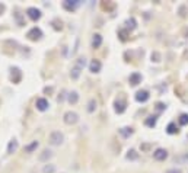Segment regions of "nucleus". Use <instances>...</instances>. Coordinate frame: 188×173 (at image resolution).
<instances>
[{"mask_svg": "<svg viewBox=\"0 0 188 173\" xmlns=\"http://www.w3.org/2000/svg\"><path fill=\"white\" fill-rule=\"evenodd\" d=\"M149 99V92L147 90H139L136 93V101L137 102H146Z\"/></svg>", "mask_w": 188, "mask_h": 173, "instance_id": "1a4fd4ad", "label": "nucleus"}, {"mask_svg": "<svg viewBox=\"0 0 188 173\" xmlns=\"http://www.w3.org/2000/svg\"><path fill=\"white\" fill-rule=\"evenodd\" d=\"M55 172V166L54 164H45L43 167V173H54Z\"/></svg>", "mask_w": 188, "mask_h": 173, "instance_id": "6ab92c4d", "label": "nucleus"}, {"mask_svg": "<svg viewBox=\"0 0 188 173\" xmlns=\"http://www.w3.org/2000/svg\"><path fill=\"white\" fill-rule=\"evenodd\" d=\"M36 147H38V141H32L31 144H28V145L25 147V151H26V153H32Z\"/></svg>", "mask_w": 188, "mask_h": 173, "instance_id": "a211bd4d", "label": "nucleus"}, {"mask_svg": "<svg viewBox=\"0 0 188 173\" xmlns=\"http://www.w3.org/2000/svg\"><path fill=\"white\" fill-rule=\"evenodd\" d=\"M35 105H36V109L38 111H41V112H44V111H47L48 109V101L47 99H44V98H39V99H36L35 102Z\"/></svg>", "mask_w": 188, "mask_h": 173, "instance_id": "423d86ee", "label": "nucleus"}, {"mask_svg": "<svg viewBox=\"0 0 188 173\" xmlns=\"http://www.w3.org/2000/svg\"><path fill=\"white\" fill-rule=\"evenodd\" d=\"M80 5V0H67V2H63V7L72 12V10H76V7Z\"/></svg>", "mask_w": 188, "mask_h": 173, "instance_id": "20e7f679", "label": "nucleus"}, {"mask_svg": "<svg viewBox=\"0 0 188 173\" xmlns=\"http://www.w3.org/2000/svg\"><path fill=\"white\" fill-rule=\"evenodd\" d=\"M126 111V102L124 101H117L115 102V112L117 113H122Z\"/></svg>", "mask_w": 188, "mask_h": 173, "instance_id": "ddd939ff", "label": "nucleus"}, {"mask_svg": "<svg viewBox=\"0 0 188 173\" xmlns=\"http://www.w3.org/2000/svg\"><path fill=\"white\" fill-rule=\"evenodd\" d=\"M26 15H28V18H29L31 20H38V19H41V10L36 9V7H29V9L26 10Z\"/></svg>", "mask_w": 188, "mask_h": 173, "instance_id": "7ed1b4c3", "label": "nucleus"}, {"mask_svg": "<svg viewBox=\"0 0 188 173\" xmlns=\"http://www.w3.org/2000/svg\"><path fill=\"white\" fill-rule=\"evenodd\" d=\"M166 173H181V170H178V169H171V170H168Z\"/></svg>", "mask_w": 188, "mask_h": 173, "instance_id": "a878e982", "label": "nucleus"}, {"mask_svg": "<svg viewBox=\"0 0 188 173\" xmlns=\"http://www.w3.org/2000/svg\"><path fill=\"white\" fill-rule=\"evenodd\" d=\"M79 74H80V70L77 68V67H74V68L72 70V79H74V80H76V79L79 77Z\"/></svg>", "mask_w": 188, "mask_h": 173, "instance_id": "b1692460", "label": "nucleus"}, {"mask_svg": "<svg viewBox=\"0 0 188 173\" xmlns=\"http://www.w3.org/2000/svg\"><path fill=\"white\" fill-rule=\"evenodd\" d=\"M67 101L70 102V103H73V105H74V103H77V101H79V95H77V92H74V90L70 92L69 96H67Z\"/></svg>", "mask_w": 188, "mask_h": 173, "instance_id": "f8f14e48", "label": "nucleus"}, {"mask_svg": "<svg viewBox=\"0 0 188 173\" xmlns=\"http://www.w3.org/2000/svg\"><path fill=\"white\" fill-rule=\"evenodd\" d=\"M155 124H156V116H149V120L146 121L147 127H155Z\"/></svg>", "mask_w": 188, "mask_h": 173, "instance_id": "412c9836", "label": "nucleus"}, {"mask_svg": "<svg viewBox=\"0 0 188 173\" xmlns=\"http://www.w3.org/2000/svg\"><path fill=\"white\" fill-rule=\"evenodd\" d=\"M95 109H96V101H95V99H91L89 103H88V112L93 113L95 112Z\"/></svg>", "mask_w": 188, "mask_h": 173, "instance_id": "f3484780", "label": "nucleus"}, {"mask_svg": "<svg viewBox=\"0 0 188 173\" xmlns=\"http://www.w3.org/2000/svg\"><path fill=\"white\" fill-rule=\"evenodd\" d=\"M16 150H18V141H16V140H12V141L9 143V145H7V153L12 154Z\"/></svg>", "mask_w": 188, "mask_h": 173, "instance_id": "4468645a", "label": "nucleus"}, {"mask_svg": "<svg viewBox=\"0 0 188 173\" xmlns=\"http://www.w3.org/2000/svg\"><path fill=\"white\" fill-rule=\"evenodd\" d=\"M152 58H155V61H159V54L158 53L152 54Z\"/></svg>", "mask_w": 188, "mask_h": 173, "instance_id": "bb28decb", "label": "nucleus"}, {"mask_svg": "<svg viewBox=\"0 0 188 173\" xmlns=\"http://www.w3.org/2000/svg\"><path fill=\"white\" fill-rule=\"evenodd\" d=\"M179 124H181V125H187L188 124V115L187 113H182L181 116H179Z\"/></svg>", "mask_w": 188, "mask_h": 173, "instance_id": "aec40b11", "label": "nucleus"}, {"mask_svg": "<svg viewBox=\"0 0 188 173\" xmlns=\"http://www.w3.org/2000/svg\"><path fill=\"white\" fill-rule=\"evenodd\" d=\"M175 132H178L176 125L175 124H169V125H168V134H175Z\"/></svg>", "mask_w": 188, "mask_h": 173, "instance_id": "4be33fe9", "label": "nucleus"}, {"mask_svg": "<svg viewBox=\"0 0 188 173\" xmlns=\"http://www.w3.org/2000/svg\"><path fill=\"white\" fill-rule=\"evenodd\" d=\"M85 66H86V58H85V57H79V58L76 60V66H74V67H77L79 70H82Z\"/></svg>", "mask_w": 188, "mask_h": 173, "instance_id": "dca6fc26", "label": "nucleus"}, {"mask_svg": "<svg viewBox=\"0 0 188 173\" xmlns=\"http://www.w3.org/2000/svg\"><path fill=\"white\" fill-rule=\"evenodd\" d=\"M101 68H102V64H101V61L99 60H92L91 64H89V70L91 73H99L101 72Z\"/></svg>", "mask_w": 188, "mask_h": 173, "instance_id": "6e6552de", "label": "nucleus"}, {"mask_svg": "<svg viewBox=\"0 0 188 173\" xmlns=\"http://www.w3.org/2000/svg\"><path fill=\"white\" fill-rule=\"evenodd\" d=\"M153 157H155L156 160L162 161V160H165V159L168 157V151H166L165 149H158L155 153H153Z\"/></svg>", "mask_w": 188, "mask_h": 173, "instance_id": "0eeeda50", "label": "nucleus"}, {"mask_svg": "<svg viewBox=\"0 0 188 173\" xmlns=\"http://www.w3.org/2000/svg\"><path fill=\"white\" fill-rule=\"evenodd\" d=\"M51 156H53V151H51V150H44L43 154L39 156V160H41V161H47L48 159H51Z\"/></svg>", "mask_w": 188, "mask_h": 173, "instance_id": "2eb2a0df", "label": "nucleus"}, {"mask_svg": "<svg viewBox=\"0 0 188 173\" xmlns=\"http://www.w3.org/2000/svg\"><path fill=\"white\" fill-rule=\"evenodd\" d=\"M101 44H102V36L99 35V34H95L93 38H92V47L93 48H99L101 47Z\"/></svg>", "mask_w": 188, "mask_h": 173, "instance_id": "9d476101", "label": "nucleus"}, {"mask_svg": "<svg viewBox=\"0 0 188 173\" xmlns=\"http://www.w3.org/2000/svg\"><path fill=\"white\" fill-rule=\"evenodd\" d=\"M26 36L29 38L31 41H36V39H39V38L43 36V32H41L39 28H32V29L26 34Z\"/></svg>", "mask_w": 188, "mask_h": 173, "instance_id": "39448f33", "label": "nucleus"}, {"mask_svg": "<svg viewBox=\"0 0 188 173\" xmlns=\"http://www.w3.org/2000/svg\"><path fill=\"white\" fill-rule=\"evenodd\" d=\"M141 82V74L139 73H133V74H130V83L136 86V84H139Z\"/></svg>", "mask_w": 188, "mask_h": 173, "instance_id": "9b49d317", "label": "nucleus"}, {"mask_svg": "<svg viewBox=\"0 0 188 173\" xmlns=\"http://www.w3.org/2000/svg\"><path fill=\"white\" fill-rule=\"evenodd\" d=\"M63 121L66 122L67 125H73V124H76L77 121H79V115L76 112H72V111H69V112L64 113V116H63Z\"/></svg>", "mask_w": 188, "mask_h": 173, "instance_id": "f03ea898", "label": "nucleus"}, {"mask_svg": "<svg viewBox=\"0 0 188 173\" xmlns=\"http://www.w3.org/2000/svg\"><path fill=\"white\" fill-rule=\"evenodd\" d=\"M120 132H121L124 137H128V135H131V134H133V130H131V128H122Z\"/></svg>", "mask_w": 188, "mask_h": 173, "instance_id": "5701e85b", "label": "nucleus"}, {"mask_svg": "<svg viewBox=\"0 0 188 173\" xmlns=\"http://www.w3.org/2000/svg\"><path fill=\"white\" fill-rule=\"evenodd\" d=\"M127 159H137V153H136L134 150H130L127 154Z\"/></svg>", "mask_w": 188, "mask_h": 173, "instance_id": "393cba45", "label": "nucleus"}, {"mask_svg": "<svg viewBox=\"0 0 188 173\" xmlns=\"http://www.w3.org/2000/svg\"><path fill=\"white\" fill-rule=\"evenodd\" d=\"M63 141H64V135H63L60 131H53L50 134V144H53V145H60Z\"/></svg>", "mask_w": 188, "mask_h": 173, "instance_id": "f257e3e1", "label": "nucleus"}]
</instances>
